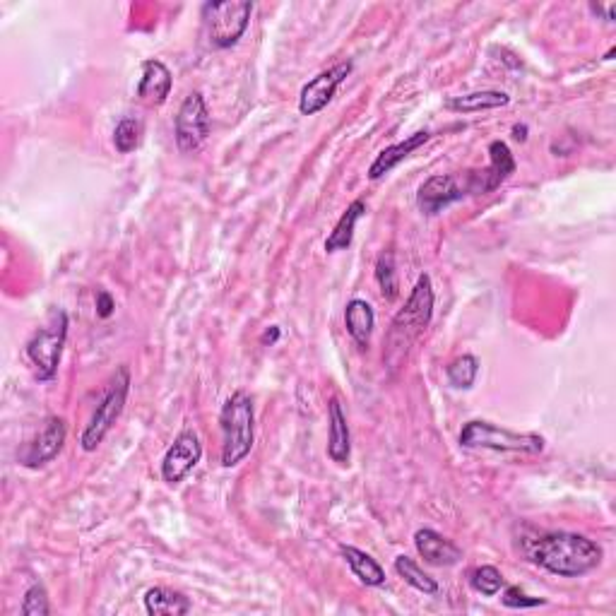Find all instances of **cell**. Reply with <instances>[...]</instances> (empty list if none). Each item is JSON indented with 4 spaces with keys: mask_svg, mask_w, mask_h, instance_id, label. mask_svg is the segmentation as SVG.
I'll list each match as a JSON object with an SVG mask.
<instances>
[{
    "mask_svg": "<svg viewBox=\"0 0 616 616\" xmlns=\"http://www.w3.org/2000/svg\"><path fill=\"white\" fill-rule=\"evenodd\" d=\"M393 566H395V573H398V576L417 592H424V595L434 597V595H438V590H441V588H438V580L431 578L429 573H426L424 568L419 566L414 559H410L407 554L395 556Z\"/></svg>",
    "mask_w": 616,
    "mask_h": 616,
    "instance_id": "obj_23",
    "label": "cell"
},
{
    "mask_svg": "<svg viewBox=\"0 0 616 616\" xmlns=\"http://www.w3.org/2000/svg\"><path fill=\"white\" fill-rule=\"evenodd\" d=\"M501 602H503V607H508V609H532V607H542V604H547L544 597L527 595V592L523 588H518V585H508V588L503 590Z\"/></svg>",
    "mask_w": 616,
    "mask_h": 616,
    "instance_id": "obj_29",
    "label": "cell"
},
{
    "mask_svg": "<svg viewBox=\"0 0 616 616\" xmlns=\"http://www.w3.org/2000/svg\"><path fill=\"white\" fill-rule=\"evenodd\" d=\"M513 138L518 142H525L527 140V126L525 123H515L513 126Z\"/></svg>",
    "mask_w": 616,
    "mask_h": 616,
    "instance_id": "obj_33",
    "label": "cell"
},
{
    "mask_svg": "<svg viewBox=\"0 0 616 616\" xmlns=\"http://www.w3.org/2000/svg\"><path fill=\"white\" fill-rule=\"evenodd\" d=\"M328 422H330V436H328V458L335 465L345 467L352 460V434H349L347 414L342 410V402L337 395H333L328 402Z\"/></svg>",
    "mask_w": 616,
    "mask_h": 616,
    "instance_id": "obj_16",
    "label": "cell"
},
{
    "mask_svg": "<svg viewBox=\"0 0 616 616\" xmlns=\"http://www.w3.org/2000/svg\"><path fill=\"white\" fill-rule=\"evenodd\" d=\"M142 133H145V128H142V121H138V118H123V121H118V126L114 128L116 152L130 154L138 150Z\"/></svg>",
    "mask_w": 616,
    "mask_h": 616,
    "instance_id": "obj_27",
    "label": "cell"
},
{
    "mask_svg": "<svg viewBox=\"0 0 616 616\" xmlns=\"http://www.w3.org/2000/svg\"><path fill=\"white\" fill-rule=\"evenodd\" d=\"M142 602H145V612L150 616H183L193 609V602L183 592L169 588H150Z\"/></svg>",
    "mask_w": 616,
    "mask_h": 616,
    "instance_id": "obj_21",
    "label": "cell"
},
{
    "mask_svg": "<svg viewBox=\"0 0 616 616\" xmlns=\"http://www.w3.org/2000/svg\"><path fill=\"white\" fill-rule=\"evenodd\" d=\"M366 212V200L357 198L354 203L347 205V210L342 212V217L337 219V224L333 227V231L328 234V239H325V253H340L347 251L349 246H352L354 241V229H357V222L361 217H364Z\"/></svg>",
    "mask_w": 616,
    "mask_h": 616,
    "instance_id": "obj_19",
    "label": "cell"
},
{
    "mask_svg": "<svg viewBox=\"0 0 616 616\" xmlns=\"http://www.w3.org/2000/svg\"><path fill=\"white\" fill-rule=\"evenodd\" d=\"M94 306H97V316L102 318V321H109L116 311L114 296H111V292H106V289H99L97 299H94Z\"/></svg>",
    "mask_w": 616,
    "mask_h": 616,
    "instance_id": "obj_30",
    "label": "cell"
},
{
    "mask_svg": "<svg viewBox=\"0 0 616 616\" xmlns=\"http://www.w3.org/2000/svg\"><path fill=\"white\" fill-rule=\"evenodd\" d=\"M431 140V133L429 130H417V133L410 135V138H405L402 142H395V145L385 147V150H381L376 154V159L371 162L369 167V179L371 181H378L383 179L385 174H390L398 164L405 162L410 154H414L419 150V147H424L426 142Z\"/></svg>",
    "mask_w": 616,
    "mask_h": 616,
    "instance_id": "obj_17",
    "label": "cell"
},
{
    "mask_svg": "<svg viewBox=\"0 0 616 616\" xmlns=\"http://www.w3.org/2000/svg\"><path fill=\"white\" fill-rule=\"evenodd\" d=\"M352 70H354L352 61H342V63L333 65V68L318 73L316 77H311V80L301 87L299 114L316 116V114H321L323 109H328V104L335 99L337 87H340L342 82L352 75Z\"/></svg>",
    "mask_w": 616,
    "mask_h": 616,
    "instance_id": "obj_9",
    "label": "cell"
},
{
    "mask_svg": "<svg viewBox=\"0 0 616 616\" xmlns=\"http://www.w3.org/2000/svg\"><path fill=\"white\" fill-rule=\"evenodd\" d=\"M614 51H616V49H609V51H607V56H604V61H612V56H614Z\"/></svg>",
    "mask_w": 616,
    "mask_h": 616,
    "instance_id": "obj_34",
    "label": "cell"
},
{
    "mask_svg": "<svg viewBox=\"0 0 616 616\" xmlns=\"http://www.w3.org/2000/svg\"><path fill=\"white\" fill-rule=\"evenodd\" d=\"M414 547H417V554L422 556L429 566L450 568L458 566L462 561V549L458 544L450 542L448 537L431 530V527H422V530L414 532Z\"/></svg>",
    "mask_w": 616,
    "mask_h": 616,
    "instance_id": "obj_14",
    "label": "cell"
},
{
    "mask_svg": "<svg viewBox=\"0 0 616 616\" xmlns=\"http://www.w3.org/2000/svg\"><path fill=\"white\" fill-rule=\"evenodd\" d=\"M22 616H49L51 604H49V592L41 583H34L32 588L25 592V600L20 607Z\"/></svg>",
    "mask_w": 616,
    "mask_h": 616,
    "instance_id": "obj_28",
    "label": "cell"
},
{
    "mask_svg": "<svg viewBox=\"0 0 616 616\" xmlns=\"http://www.w3.org/2000/svg\"><path fill=\"white\" fill-rule=\"evenodd\" d=\"M65 438H68V424L63 417H49L46 424L41 426V431L32 441L25 443V448L20 450L17 460L22 467L29 470H39V467L49 465L61 455L65 446Z\"/></svg>",
    "mask_w": 616,
    "mask_h": 616,
    "instance_id": "obj_12",
    "label": "cell"
},
{
    "mask_svg": "<svg viewBox=\"0 0 616 616\" xmlns=\"http://www.w3.org/2000/svg\"><path fill=\"white\" fill-rule=\"evenodd\" d=\"M479 376V359L475 354H462L446 366V378L453 388L470 390Z\"/></svg>",
    "mask_w": 616,
    "mask_h": 616,
    "instance_id": "obj_25",
    "label": "cell"
},
{
    "mask_svg": "<svg viewBox=\"0 0 616 616\" xmlns=\"http://www.w3.org/2000/svg\"><path fill=\"white\" fill-rule=\"evenodd\" d=\"M280 337H282V330H280V325H270L268 330H265L263 335H260V342H263L265 347H272V345H277V342H280Z\"/></svg>",
    "mask_w": 616,
    "mask_h": 616,
    "instance_id": "obj_32",
    "label": "cell"
},
{
    "mask_svg": "<svg viewBox=\"0 0 616 616\" xmlns=\"http://www.w3.org/2000/svg\"><path fill=\"white\" fill-rule=\"evenodd\" d=\"M212 133V116L203 92H191L183 99L174 118L176 147L183 154H191L203 147V142Z\"/></svg>",
    "mask_w": 616,
    "mask_h": 616,
    "instance_id": "obj_8",
    "label": "cell"
},
{
    "mask_svg": "<svg viewBox=\"0 0 616 616\" xmlns=\"http://www.w3.org/2000/svg\"><path fill=\"white\" fill-rule=\"evenodd\" d=\"M222 429V467L241 465L256 443V407L246 390H234L219 412Z\"/></svg>",
    "mask_w": 616,
    "mask_h": 616,
    "instance_id": "obj_3",
    "label": "cell"
},
{
    "mask_svg": "<svg viewBox=\"0 0 616 616\" xmlns=\"http://www.w3.org/2000/svg\"><path fill=\"white\" fill-rule=\"evenodd\" d=\"M470 193V181L467 174H436L429 176L417 191V207L424 215L434 217L438 212H443L458 200L465 198Z\"/></svg>",
    "mask_w": 616,
    "mask_h": 616,
    "instance_id": "obj_11",
    "label": "cell"
},
{
    "mask_svg": "<svg viewBox=\"0 0 616 616\" xmlns=\"http://www.w3.org/2000/svg\"><path fill=\"white\" fill-rule=\"evenodd\" d=\"M590 8H592V13L602 15L607 22H616V3H609V5H600V3L595 5V3H592Z\"/></svg>",
    "mask_w": 616,
    "mask_h": 616,
    "instance_id": "obj_31",
    "label": "cell"
},
{
    "mask_svg": "<svg viewBox=\"0 0 616 616\" xmlns=\"http://www.w3.org/2000/svg\"><path fill=\"white\" fill-rule=\"evenodd\" d=\"M434 301V282L424 272L407 296L405 306L395 313L393 323H390L388 354H385L388 364H400L402 354H407L412 342L429 328L431 318H434Z\"/></svg>",
    "mask_w": 616,
    "mask_h": 616,
    "instance_id": "obj_2",
    "label": "cell"
},
{
    "mask_svg": "<svg viewBox=\"0 0 616 616\" xmlns=\"http://www.w3.org/2000/svg\"><path fill=\"white\" fill-rule=\"evenodd\" d=\"M345 328L347 335L352 337L354 345L366 349L371 342L373 328H376V313L366 299H352L345 306Z\"/></svg>",
    "mask_w": 616,
    "mask_h": 616,
    "instance_id": "obj_18",
    "label": "cell"
},
{
    "mask_svg": "<svg viewBox=\"0 0 616 616\" xmlns=\"http://www.w3.org/2000/svg\"><path fill=\"white\" fill-rule=\"evenodd\" d=\"M171 87H174V77L171 70L157 58L142 63V73L138 82V99L147 106H162L169 99Z\"/></svg>",
    "mask_w": 616,
    "mask_h": 616,
    "instance_id": "obj_15",
    "label": "cell"
},
{
    "mask_svg": "<svg viewBox=\"0 0 616 616\" xmlns=\"http://www.w3.org/2000/svg\"><path fill=\"white\" fill-rule=\"evenodd\" d=\"M376 282L378 289H381L385 301L398 299L400 294V282H398V268H395V253L390 248L381 251V256L376 260Z\"/></svg>",
    "mask_w": 616,
    "mask_h": 616,
    "instance_id": "obj_24",
    "label": "cell"
},
{
    "mask_svg": "<svg viewBox=\"0 0 616 616\" xmlns=\"http://www.w3.org/2000/svg\"><path fill=\"white\" fill-rule=\"evenodd\" d=\"M340 554L349 566V571L354 573V578H359V583H364L366 588H381V585H385V568L371 554L361 552L352 544H340Z\"/></svg>",
    "mask_w": 616,
    "mask_h": 616,
    "instance_id": "obj_20",
    "label": "cell"
},
{
    "mask_svg": "<svg viewBox=\"0 0 616 616\" xmlns=\"http://www.w3.org/2000/svg\"><path fill=\"white\" fill-rule=\"evenodd\" d=\"M527 559L559 578H583L602 564L604 549L578 532H544L532 539Z\"/></svg>",
    "mask_w": 616,
    "mask_h": 616,
    "instance_id": "obj_1",
    "label": "cell"
},
{
    "mask_svg": "<svg viewBox=\"0 0 616 616\" xmlns=\"http://www.w3.org/2000/svg\"><path fill=\"white\" fill-rule=\"evenodd\" d=\"M256 5L248 0H224V3L203 5V27L207 44L212 49H231L241 41L251 25V15Z\"/></svg>",
    "mask_w": 616,
    "mask_h": 616,
    "instance_id": "obj_7",
    "label": "cell"
},
{
    "mask_svg": "<svg viewBox=\"0 0 616 616\" xmlns=\"http://www.w3.org/2000/svg\"><path fill=\"white\" fill-rule=\"evenodd\" d=\"M68 328V313H65L63 308H51V311L46 313V321L41 323L27 340L25 352L29 361H32L39 381H53V378H56L65 340H68Z\"/></svg>",
    "mask_w": 616,
    "mask_h": 616,
    "instance_id": "obj_5",
    "label": "cell"
},
{
    "mask_svg": "<svg viewBox=\"0 0 616 616\" xmlns=\"http://www.w3.org/2000/svg\"><path fill=\"white\" fill-rule=\"evenodd\" d=\"M203 460V441H200L198 431L183 429L174 443L167 448L162 458V479L169 487H176L198 467Z\"/></svg>",
    "mask_w": 616,
    "mask_h": 616,
    "instance_id": "obj_10",
    "label": "cell"
},
{
    "mask_svg": "<svg viewBox=\"0 0 616 616\" xmlns=\"http://www.w3.org/2000/svg\"><path fill=\"white\" fill-rule=\"evenodd\" d=\"M128 393H130V369L123 364L118 366L114 376H111L102 400H99L97 410L92 414L90 424H87L85 431H82L80 448L85 450V453H94V450L102 446V441L109 436V431L114 429L118 419H121L123 410H126Z\"/></svg>",
    "mask_w": 616,
    "mask_h": 616,
    "instance_id": "obj_6",
    "label": "cell"
},
{
    "mask_svg": "<svg viewBox=\"0 0 616 616\" xmlns=\"http://www.w3.org/2000/svg\"><path fill=\"white\" fill-rule=\"evenodd\" d=\"M470 585L482 597H496L506 585V578L496 566H477L470 573Z\"/></svg>",
    "mask_w": 616,
    "mask_h": 616,
    "instance_id": "obj_26",
    "label": "cell"
},
{
    "mask_svg": "<svg viewBox=\"0 0 616 616\" xmlns=\"http://www.w3.org/2000/svg\"><path fill=\"white\" fill-rule=\"evenodd\" d=\"M511 104V97L501 90H482V92H470L460 94V97H450L446 102L448 111L455 114H477V111H491V109H503V106Z\"/></svg>",
    "mask_w": 616,
    "mask_h": 616,
    "instance_id": "obj_22",
    "label": "cell"
},
{
    "mask_svg": "<svg viewBox=\"0 0 616 616\" xmlns=\"http://www.w3.org/2000/svg\"><path fill=\"white\" fill-rule=\"evenodd\" d=\"M458 443L470 450H494V453H520L539 455L547 446L544 436L532 431H511L503 426L487 422V419H472L460 429Z\"/></svg>",
    "mask_w": 616,
    "mask_h": 616,
    "instance_id": "obj_4",
    "label": "cell"
},
{
    "mask_svg": "<svg viewBox=\"0 0 616 616\" xmlns=\"http://www.w3.org/2000/svg\"><path fill=\"white\" fill-rule=\"evenodd\" d=\"M515 174V157L503 140L489 145V167L482 171H467L470 193H491Z\"/></svg>",
    "mask_w": 616,
    "mask_h": 616,
    "instance_id": "obj_13",
    "label": "cell"
}]
</instances>
